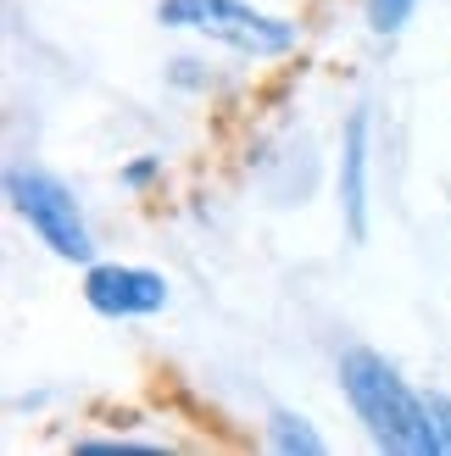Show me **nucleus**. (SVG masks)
Listing matches in <instances>:
<instances>
[{
  "label": "nucleus",
  "mask_w": 451,
  "mask_h": 456,
  "mask_svg": "<svg viewBox=\"0 0 451 456\" xmlns=\"http://www.w3.org/2000/svg\"><path fill=\"white\" fill-rule=\"evenodd\" d=\"M340 384L346 401L357 406V418L368 423L373 445H385L396 456H435V423H430V401H423L407 379L379 351H346L340 356Z\"/></svg>",
  "instance_id": "nucleus-1"
},
{
  "label": "nucleus",
  "mask_w": 451,
  "mask_h": 456,
  "mask_svg": "<svg viewBox=\"0 0 451 456\" xmlns=\"http://www.w3.org/2000/svg\"><path fill=\"white\" fill-rule=\"evenodd\" d=\"M156 17L168 28H195L217 45H234L245 56H284L296 45V22L267 17L257 6H245V0H162Z\"/></svg>",
  "instance_id": "nucleus-2"
},
{
  "label": "nucleus",
  "mask_w": 451,
  "mask_h": 456,
  "mask_svg": "<svg viewBox=\"0 0 451 456\" xmlns=\"http://www.w3.org/2000/svg\"><path fill=\"white\" fill-rule=\"evenodd\" d=\"M6 195H12L17 217H29V228L56 250V256H67V262H89V256H95L89 228H84V212H78V200H73V190H67L62 178L17 167L6 178Z\"/></svg>",
  "instance_id": "nucleus-3"
},
{
  "label": "nucleus",
  "mask_w": 451,
  "mask_h": 456,
  "mask_svg": "<svg viewBox=\"0 0 451 456\" xmlns=\"http://www.w3.org/2000/svg\"><path fill=\"white\" fill-rule=\"evenodd\" d=\"M84 301L95 306L101 317H151L168 306V279L162 273H145V267H89L84 279Z\"/></svg>",
  "instance_id": "nucleus-4"
},
{
  "label": "nucleus",
  "mask_w": 451,
  "mask_h": 456,
  "mask_svg": "<svg viewBox=\"0 0 451 456\" xmlns=\"http://www.w3.org/2000/svg\"><path fill=\"white\" fill-rule=\"evenodd\" d=\"M340 207L351 223V240L368 234V106L351 111L346 145H340Z\"/></svg>",
  "instance_id": "nucleus-5"
},
{
  "label": "nucleus",
  "mask_w": 451,
  "mask_h": 456,
  "mask_svg": "<svg viewBox=\"0 0 451 456\" xmlns=\"http://www.w3.org/2000/svg\"><path fill=\"white\" fill-rule=\"evenodd\" d=\"M274 445H279V451H301V456H318V451H324V440L307 428V418H290V412L274 418Z\"/></svg>",
  "instance_id": "nucleus-6"
},
{
  "label": "nucleus",
  "mask_w": 451,
  "mask_h": 456,
  "mask_svg": "<svg viewBox=\"0 0 451 456\" xmlns=\"http://www.w3.org/2000/svg\"><path fill=\"white\" fill-rule=\"evenodd\" d=\"M418 0H368V22H373V34H396L401 22L413 17Z\"/></svg>",
  "instance_id": "nucleus-7"
},
{
  "label": "nucleus",
  "mask_w": 451,
  "mask_h": 456,
  "mask_svg": "<svg viewBox=\"0 0 451 456\" xmlns=\"http://www.w3.org/2000/svg\"><path fill=\"white\" fill-rule=\"evenodd\" d=\"M430 401V423H435V445L440 451H451V401L446 395H423Z\"/></svg>",
  "instance_id": "nucleus-8"
},
{
  "label": "nucleus",
  "mask_w": 451,
  "mask_h": 456,
  "mask_svg": "<svg viewBox=\"0 0 451 456\" xmlns=\"http://www.w3.org/2000/svg\"><path fill=\"white\" fill-rule=\"evenodd\" d=\"M156 167H162V162H156V156H145V162H134L123 178H128V184H151V178H156Z\"/></svg>",
  "instance_id": "nucleus-9"
}]
</instances>
